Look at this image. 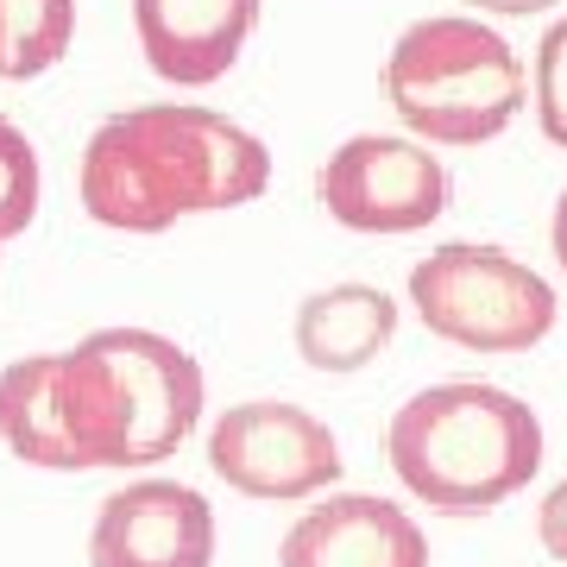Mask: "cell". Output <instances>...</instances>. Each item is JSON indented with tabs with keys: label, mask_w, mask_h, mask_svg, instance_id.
<instances>
[{
	"label": "cell",
	"mask_w": 567,
	"mask_h": 567,
	"mask_svg": "<svg viewBox=\"0 0 567 567\" xmlns=\"http://www.w3.org/2000/svg\"><path fill=\"white\" fill-rule=\"evenodd\" d=\"M82 208L114 234H164L183 215L246 208L271 183L259 133L196 102H145L107 114L82 145Z\"/></svg>",
	"instance_id": "1"
},
{
	"label": "cell",
	"mask_w": 567,
	"mask_h": 567,
	"mask_svg": "<svg viewBox=\"0 0 567 567\" xmlns=\"http://www.w3.org/2000/svg\"><path fill=\"white\" fill-rule=\"evenodd\" d=\"M63 429L82 466H152L203 423V365L152 328H95L58 353Z\"/></svg>",
	"instance_id": "2"
},
{
	"label": "cell",
	"mask_w": 567,
	"mask_h": 567,
	"mask_svg": "<svg viewBox=\"0 0 567 567\" xmlns=\"http://www.w3.org/2000/svg\"><path fill=\"white\" fill-rule=\"evenodd\" d=\"M391 473L435 517H486L536 480L543 423L524 398L480 379H447L416 391L391 416Z\"/></svg>",
	"instance_id": "3"
},
{
	"label": "cell",
	"mask_w": 567,
	"mask_h": 567,
	"mask_svg": "<svg viewBox=\"0 0 567 567\" xmlns=\"http://www.w3.org/2000/svg\"><path fill=\"white\" fill-rule=\"evenodd\" d=\"M385 95L410 140L423 145H486L529 102L524 58L480 13H435L404 25L385 58Z\"/></svg>",
	"instance_id": "4"
},
{
	"label": "cell",
	"mask_w": 567,
	"mask_h": 567,
	"mask_svg": "<svg viewBox=\"0 0 567 567\" xmlns=\"http://www.w3.org/2000/svg\"><path fill=\"white\" fill-rule=\"evenodd\" d=\"M410 303L435 341L466 353H529L555 328V290L543 271L473 240H447L410 265Z\"/></svg>",
	"instance_id": "5"
},
{
	"label": "cell",
	"mask_w": 567,
	"mask_h": 567,
	"mask_svg": "<svg viewBox=\"0 0 567 567\" xmlns=\"http://www.w3.org/2000/svg\"><path fill=\"white\" fill-rule=\"evenodd\" d=\"M208 466L240 498L297 505V498H316L341 480V442L303 404L252 398V404H234L208 429Z\"/></svg>",
	"instance_id": "6"
},
{
	"label": "cell",
	"mask_w": 567,
	"mask_h": 567,
	"mask_svg": "<svg viewBox=\"0 0 567 567\" xmlns=\"http://www.w3.org/2000/svg\"><path fill=\"white\" fill-rule=\"evenodd\" d=\"M316 203L347 234H416L442 221L447 208V164L423 140L398 133H353L328 152L316 171Z\"/></svg>",
	"instance_id": "7"
},
{
	"label": "cell",
	"mask_w": 567,
	"mask_h": 567,
	"mask_svg": "<svg viewBox=\"0 0 567 567\" xmlns=\"http://www.w3.org/2000/svg\"><path fill=\"white\" fill-rule=\"evenodd\" d=\"M215 511L183 480H133L107 492L89 529V567H208Z\"/></svg>",
	"instance_id": "8"
},
{
	"label": "cell",
	"mask_w": 567,
	"mask_h": 567,
	"mask_svg": "<svg viewBox=\"0 0 567 567\" xmlns=\"http://www.w3.org/2000/svg\"><path fill=\"white\" fill-rule=\"evenodd\" d=\"M278 567H429V543L404 505L372 492H334L290 524Z\"/></svg>",
	"instance_id": "9"
},
{
	"label": "cell",
	"mask_w": 567,
	"mask_h": 567,
	"mask_svg": "<svg viewBox=\"0 0 567 567\" xmlns=\"http://www.w3.org/2000/svg\"><path fill=\"white\" fill-rule=\"evenodd\" d=\"M259 25V0H133L145 63L177 89H208L240 63Z\"/></svg>",
	"instance_id": "10"
},
{
	"label": "cell",
	"mask_w": 567,
	"mask_h": 567,
	"mask_svg": "<svg viewBox=\"0 0 567 567\" xmlns=\"http://www.w3.org/2000/svg\"><path fill=\"white\" fill-rule=\"evenodd\" d=\"M398 303L379 284H328L297 309V353L316 372H360L391 347Z\"/></svg>",
	"instance_id": "11"
},
{
	"label": "cell",
	"mask_w": 567,
	"mask_h": 567,
	"mask_svg": "<svg viewBox=\"0 0 567 567\" xmlns=\"http://www.w3.org/2000/svg\"><path fill=\"white\" fill-rule=\"evenodd\" d=\"M0 442L25 466L76 473V447H70L58 398V353H25L0 372Z\"/></svg>",
	"instance_id": "12"
},
{
	"label": "cell",
	"mask_w": 567,
	"mask_h": 567,
	"mask_svg": "<svg viewBox=\"0 0 567 567\" xmlns=\"http://www.w3.org/2000/svg\"><path fill=\"white\" fill-rule=\"evenodd\" d=\"M76 39V0H0V82H32Z\"/></svg>",
	"instance_id": "13"
},
{
	"label": "cell",
	"mask_w": 567,
	"mask_h": 567,
	"mask_svg": "<svg viewBox=\"0 0 567 567\" xmlns=\"http://www.w3.org/2000/svg\"><path fill=\"white\" fill-rule=\"evenodd\" d=\"M39 215V145L0 114V246L20 240Z\"/></svg>",
	"instance_id": "14"
},
{
	"label": "cell",
	"mask_w": 567,
	"mask_h": 567,
	"mask_svg": "<svg viewBox=\"0 0 567 567\" xmlns=\"http://www.w3.org/2000/svg\"><path fill=\"white\" fill-rule=\"evenodd\" d=\"M529 102H536L543 140L567 152V20H555L543 32V44H536V63H529Z\"/></svg>",
	"instance_id": "15"
},
{
	"label": "cell",
	"mask_w": 567,
	"mask_h": 567,
	"mask_svg": "<svg viewBox=\"0 0 567 567\" xmlns=\"http://www.w3.org/2000/svg\"><path fill=\"white\" fill-rule=\"evenodd\" d=\"M536 536H543V548L555 555V561L567 567V480L543 498V517H536Z\"/></svg>",
	"instance_id": "16"
},
{
	"label": "cell",
	"mask_w": 567,
	"mask_h": 567,
	"mask_svg": "<svg viewBox=\"0 0 567 567\" xmlns=\"http://www.w3.org/2000/svg\"><path fill=\"white\" fill-rule=\"evenodd\" d=\"M473 13H498V20H529V13H548L555 0H466Z\"/></svg>",
	"instance_id": "17"
},
{
	"label": "cell",
	"mask_w": 567,
	"mask_h": 567,
	"mask_svg": "<svg viewBox=\"0 0 567 567\" xmlns=\"http://www.w3.org/2000/svg\"><path fill=\"white\" fill-rule=\"evenodd\" d=\"M548 234H555V265L567 271V189H561V203H555V227Z\"/></svg>",
	"instance_id": "18"
}]
</instances>
